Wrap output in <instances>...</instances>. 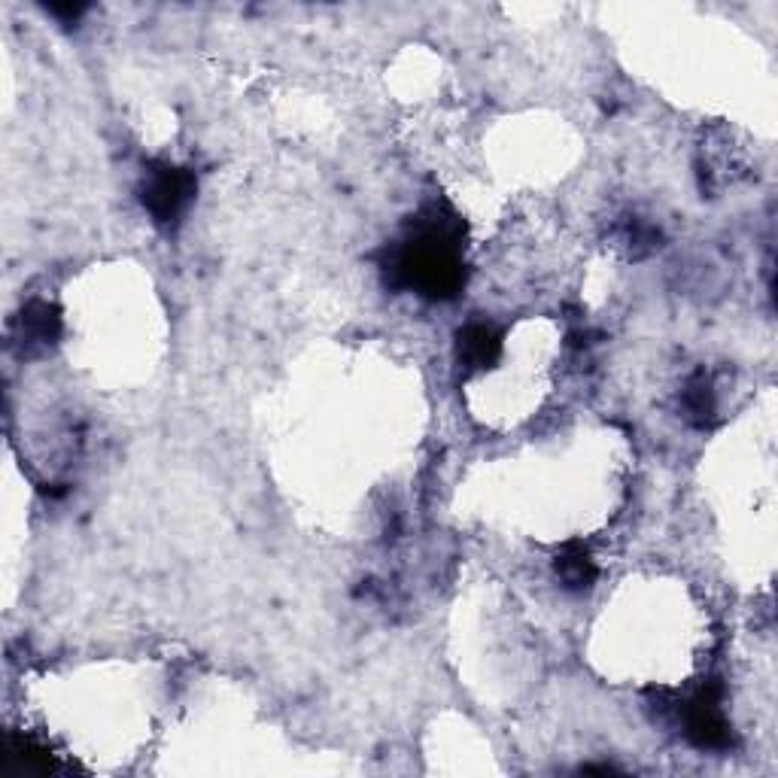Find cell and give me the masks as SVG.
Returning <instances> with one entry per match:
<instances>
[{
	"instance_id": "obj_1",
	"label": "cell",
	"mask_w": 778,
	"mask_h": 778,
	"mask_svg": "<svg viewBox=\"0 0 778 778\" xmlns=\"http://www.w3.org/2000/svg\"><path fill=\"white\" fill-rule=\"evenodd\" d=\"M192 192H195V180L186 171L159 168L149 174V183L143 189V204L159 222H174L189 204Z\"/></svg>"
},
{
	"instance_id": "obj_4",
	"label": "cell",
	"mask_w": 778,
	"mask_h": 778,
	"mask_svg": "<svg viewBox=\"0 0 778 778\" xmlns=\"http://www.w3.org/2000/svg\"><path fill=\"white\" fill-rule=\"evenodd\" d=\"M684 408H687V417H690V420H699V423H706V420L715 414L712 386H709L706 377H696V380L687 386V393H684Z\"/></svg>"
},
{
	"instance_id": "obj_3",
	"label": "cell",
	"mask_w": 778,
	"mask_h": 778,
	"mask_svg": "<svg viewBox=\"0 0 778 778\" xmlns=\"http://www.w3.org/2000/svg\"><path fill=\"white\" fill-rule=\"evenodd\" d=\"M557 572H560V578L566 581V587H575V590L587 587V584L596 578V566H593V560H590V554H587L584 548H569V551L560 557Z\"/></svg>"
},
{
	"instance_id": "obj_2",
	"label": "cell",
	"mask_w": 778,
	"mask_h": 778,
	"mask_svg": "<svg viewBox=\"0 0 778 778\" xmlns=\"http://www.w3.org/2000/svg\"><path fill=\"white\" fill-rule=\"evenodd\" d=\"M496 350H499V341H496V332L487 326V323H475L462 332V341H459V353L462 359L469 365H487L496 359Z\"/></svg>"
}]
</instances>
